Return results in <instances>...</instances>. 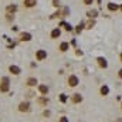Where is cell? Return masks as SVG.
Segmentation results:
<instances>
[{
    "label": "cell",
    "instance_id": "1",
    "mask_svg": "<svg viewBox=\"0 0 122 122\" xmlns=\"http://www.w3.org/2000/svg\"><path fill=\"white\" fill-rule=\"evenodd\" d=\"M68 85L70 87H77L78 85V78L75 75H70L68 77Z\"/></svg>",
    "mask_w": 122,
    "mask_h": 122
},
{
    "label": "cell",
    "instance_id": "2",
    "mask_svg": "<svg viewBox=\"0 0 122 122\" xmlns=\"http://www.w3.org/2000/svg\"><path fill=\"white\" fill-rule=\"evenodd\" d=\"M0 91L1 92L9 91V80H7V78H3V84L0 85Z\"/></svg>",
    "mask_w": 122,
    "mask_h": 122
},
{
    "label": "cell",
    "instance_id": "3",
    "mask_svg": "<svg viewBox=\"0 0 122 122\" xmlns=\"http://www.w3.org/2000/svg\"><path fill=\"white\" fill-rule=\"evenodd\" d=\"M36 57H37V60L38 61H41V60H44V58L47 57V53H46L44 50H38L37 54H36Z\"/></svg>",
    "mask_w": 122,
    "mask_h": 122
},
{
    "label": "cell",
    "instance_id": "4",
    "mask_svg": "<svg viewBox=\"0 0 122 122\" xmlns=\"http://www.w3.org/2000/svg\"><path fill=\"white\" fill-rule=\"evenodd\" d=\"M19 109H20L21 112H27V111L30 109V105H29V102H21V104L19 105Z\"/></svg>",
    "mask_w": 122,
    "mask_h": 122
},
{
    "label": "cell",
    "instance_id": "5",
    "mask_svg": "<svg viewBox=\"0 0 122 122\" xmlns=\"http://www.w3.org/2000/svg\"><path fill=\"white\" fill-rule=\"evenodd\" d=\"M9 70H10V72H11V74H14V75H19V74H20V68H19L17 65H10V68H9Z\"/></svg>",
    "mask_w": 122,
    "mask_h": 122
},
{
    "label": "cell",
    "instance_id": "6",
    "mask_svg": "<svg viewBox=\"0 0 122 122\" xmlns=\"http://www.w3.org/2000/svg\"><path fill=\"white\" fill-rule=\"evenodd\" d=\"M97 61H98V65H99V67H102V68H107V67H108V62H107V60H105V58L99 57Z\"/></svg>",
    "mask_w": 122,
    "mask_h": 122
},
{
    "label": "cell",
    "instance_id": "7",
    "mask_svg": "<svg viewBox=\"0 0 122 122\" xmlns=\"http://www.w3.org/2000/svg\"><path fill=\"white\" fill-rule=\"evenodd\" d=\"M20 38H21L23 41H30L31 40V34H29V33H21Z\"/></svg>",
    "mask_w": 122,
    "mask_h": 122
},
{
    "label": "cell",
    "instance_id": "8",
    "mask_svg": "<svg viewBox=\"0 0 122 122\" xmlns=\"http://www.w3.org/2000/svg\"><path fill=\"white\" fill-rule=\"evenodd\" d=\"M81 101H82V97H81L80 94H74V95H72V102L78 104V102H81Z\"/></svg>",
    "mask_w": 122,
    "mask_h": 122
},
{
    "label": "cell",
    "instance_id": "9",
    "mask_svg": "<svg viewBox=\"0 0 122 122\" xmlns=\"http://www.w3.org/2000/svg\"><path fill=\"white\" fill-rule=\"evenodd\" d=\"M38 90H40V92H41L43 95H47V94H48V87H47V85H40Z\"/></svg>",
    "mask_w": 122,
    "mask_h": 122
},
{
    "label": "cell",
    "instance_id": "10",
    "mask_svg": "<svg viewBox=\"0 0 122 122\" xmlns=\"http://www.w3.org/2000/svg\"><path fill=\"white\" fill-rule=\"evenodd\" d=\"M37 3V0H24V6L26 7H33Z\"/></svg>",
    "mask_w": 122,
    "mask_h": 122
},
{
    "label": "cell",
    "instance_id": "11",
    "mask_svg": "<svg viewBox=\"0 0 122 122\" xmlns=\"http://www.w3.org/2000/svg\"><path fill=\"white\" fill-rule=\"evenodd\" d=\"M60 34H61L60 29H54L53 33H51V37H53V38H57V37H60Z\"/></svg>",
    "mask_w": 122,
    "mask_h": 122
},
{
    "label": "cell",
    "instance_id": "12",
    "mask_svg": "<svg viewBox=\"0 0 122 122\" xmlns=\"http://www.w3.org/2000/svg\"><path fill=\"white\" fill-rule=\"evenodd\" d=\"M36 84H37V80H36V78H33V77H31V78H29V80H27V85L34 87Z\"/></svg>",
    "mask_w": 122,
    "mask_h": 122
},
{
    "label": "cell",
    "instance_id": "13",
    "mask_svg": "<svg viewBox=\"0 0 122 122\" xmlns=\"http://www.w3.org/2000/svg\"><path fill=\"white\" fill-rule=\"evenodd\" d=\"M108 92H109V88H108L107 85L101 87V94H102V95H108Z\"/></svg>",
    "mask_w": 122,
    "mask_h": 122
},
{
    "label": "cell",
    "instance_id": "14",
    "mask_svg": "<svg viewBox=\"0 0 122 122\" xmlns=\"http://www.w3.org/2000/svg\"><path fill=\"white\" fill-rule=\"evenodd\" d=\"M68 47H70V46H68V43H61L60 50H61V51H67V50H68Z\"/></svg>",
    "mask_w": 122,
    "mask_h": 122
},
{
    "label": "cell",
    "instance_id": "15",
    "mask_svg": "<svg viewBox=\"0 0 122 122\" xmlns=\"http://www.w3.org/2000/svg\"><path fill=\"white\" fill-rule=\"evenodd\" d=\"M61 26H62V27H64V29H65L67 31H71V30H72V27H71L70 24H67V23H64V21L61 23Z\"/></svg>",
    "mask_w": 122,
    "mask_h": 122
},
{
    "label": "cell",
    "instance_id": "16",
    "mask_svg": "<svg viewBox=\"0 0 122 122\" xmlns=\"http://www.w3.org/2000/svg\"><path fill=\"white\" fill-rule=\"evenodd\" d=\"M108 9L114 11V10H117V9H118V6H117V4H114V3H109V4H108Z\"/></svg>",
    "mask_w": 122,
    "mask_h": 122
},
{
    "label": "cell",
    "instance_id": "17",
    "mask_svg": "<svg viewBox=\"0 0 122 122\" xmlns=\"http://www.w3.org/2000/svg\"><path fill=\"white\" fill-rule=\"evenodd\" d=\"M16 10H17V6H14V4L7 7V11H10V13H11V11H16Z\"/></svg>",
    "mask_w": 122,
    "mask_h": 122
},
{
    "label": "cell",
    "instance_id": "18",
    "mask_svg": "<svg viewBox=\"0 0 122 122\" xmlns=\"http://www.w3.org/2000/svg\"><path fill=\"white\" fill-rule=\"evenodd\" d=\"M82 29H84V24H82V23H81V24H78V26H77V33H81Z\"/></svg>",
    "mask_w": 122,
    "mask_h": 122
},
{
    "label": "cell",
    "instance_id": "19",
    "mask_svg": "<svg viewBox=\"0 0 122 122\" xmlns=\"http://www.w3.org/2000/svg\"><path fill=\"white\" fill-rule=\"evenodd\" d=\"M60 101H61V102H65V101H67V97H65L64 94H61V95H60Z\"/></svg>",
    "mask_w": 122,
    "mask_h": 122
},
{
    "label": "cell",
    "instance_id": "20",
    "mask_svg": "<svg viewBox=\"0 0 122 122\" xmlns=\"http://www.w3.org/2000/svg\"><path fill=\"white\" fill-rule=\"evenodd\" d=\"M53 6L58 7V6H60V0H53Z\"/></svg>",
    "mask_w": 122,
    "mask_h": 122
},
{
    "label": "cell",
    "instance_id": "21",
    "mask_svg": "<svg viewBox=\"0 0 122 122\" xmlns=\"http://www.w3.org/2000/svg\"><path fill=\"white\" fill-rule=\"evenodd\" d=\"M92 1H94V0H84L85 4H92Z\"/></svg>",
    "mask_w": 122,
    "mask_h": 122
},
{
    "label": "cell",
    "instance_id": "22",
    "mask_svg": "<svg viewBox=\"0 0 122 122\" xmlns=\"http://www.w3.org/2000/svg\"><path fill=\"white\" fill-rule=\"evenodd\" d=\"M60 122H68V119H67V118H61Z\"/></svg>",
    "mask_w": 122,
    "mask_h": 122
},
{
    "label": "cell",
    "instance_id": "23",
    "mask_svg": "<svg viewBox=\"0 0 122 122\" xmlns=\"http://www.w3.org/2000/svg\"><path fill=\"white\" fill-rule=\"evenodd\" d=\"M118 75H119V78H122V70H119V74Z\"/></svg>",
    "mask_w": 122,
    "mask_h": 122
},
{
    "label": "cell",
    "instance_id": "24",
    "mask_svg": "<svg viewBox=\"0 0 122 122\" xmlns=\"http://www.w3.org/2000/svg\"><path fill=\"white\" fill-rule=\"evenodd\" d=\"M119 58H121V62H122V54H121V56H119Z\"/></svg>",
    "mask_w": 122,
    "mask_h": 122
},
{
    "label": "cell",
    "instance_id": "25",
    "mask_svg": "<svg viewBox=\"0 0 122 122\" xmlns=\"http://www.w3.org/2000/svg\"><path fill=\"white\" fill-rule=\"evenodd\" d=\"M121 10H122V6H121Z\"/></svg>",
    "mask_w": 122,
    "mask_h": 122
}]
</instances>
